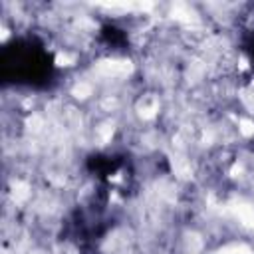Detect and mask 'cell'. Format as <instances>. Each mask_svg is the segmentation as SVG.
Instances as JSON below:
<instances>
[{
    "label": "cell",
    "instance_id": "cell-1",
    "mask_svg": "<svg viewBox=\"0 0 254 254\" xmlns=\"http://www.w3.org/2000/svg\"><path fill=\"white\" fill-rule=\"evenodd\" d=\"M0 75L8 83L48 85L54 75V60L34 38H16L0 52Z\"/></svg>",
    "mask_w": 254,
    "mask_h": 254
},
{
    "label": "cell",
    "instance_id": "cell-2",
    "mask_svg": "<svg viewBox=\"0 0 254 254\" xmlns=\"http://www.w3.org/2000/svg\"><path fill=\"white\" fill-rule=\"evenodd\" d=\"M87 169L93 175H97L99 179H105L119 169V159L109 157V155H91L87 159Z\"/></svg>",
    "mask_w": 254,
    "mask_h": 254
},
{
    "label": "cell",
    "instance_id": "cell-3",
    "mask_svg": "<svg viewBox=\"0 0 254 254\" xmlns=\"http://www.w3.org/2000/svg\"><path fill=\"white\" fill-rule=\"evenodd\" d=\"M101 40H103L105 44L113 46V48H121V46L127 44L125 32L119 30V28H115V26H111V24H107V26L101 28Z\"/></svg>",
    "mask_w": 254,
    "mask_h": 254
},
{
    "label": "cell",
    "instance_id": "cell-4",
    "mask_svg": "<svg viewBox=\"0 0 254 254\" xmlns=\"http://www.w3.org/2000/svg\"><path fill=\"white\" fill-rule=\"evenodd\" d=\"M244 50H246V54L250 56V60L254 62V32L244 38Z\"/></svg>",
    "mask_w": 254,
    "mask_h": 254
}]
</instances>
